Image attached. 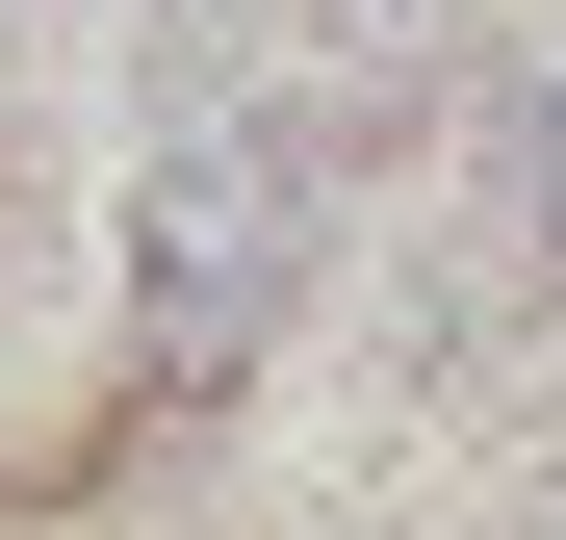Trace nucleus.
Instances as JSON below:
<instances>
[{
	"instance_id": "1",
	"label": "nucleus",
	"mask_w": 566,
	"mask_h": 540,
	"mask_svg": "<svg viewBox=\"0 0 566 540\" xmlns=\"http://www.w3.org/2000/svg\"><path fill=\"white\" fill-rule=\"evenodd\" d=\"M310 129L283 104H155V155H129V387L155 412H207V387H258V335L310 309Z\"/></svg>"
},
{
	"instance_id": "2",
	"label": "nucleus",
	"mask_w": 566,
	"mask_h": 540,
	"mask_svg": "<svg viewBox=\"0 0 566 540\" xmlns=\"http://www.w3.org/2000/svg\"><path fill=\"white\" fill-rule=\"evenodd\" d=\"M463 309L566 335V27H541V77H490V129H463Z\"/></svg>"
},
{
	"instance_id": "3",
	"label": "nucleus",
	"mask_w": 566,
	"mask_h": 540,
	"mask_svg": "<svg viewBox=\"0 0 566 540\" xmlns=\"http://www.w3.org/2000/svg\"><path fill=\"white\" fill-rule=\"evenodd\" d=\"M463 540H566V464H515V489H490V515H463Z\"/></svg>"
},
{
	"instance_id": "4",
	"label": "nucleus",
	"mask_w": 566,
	"mask_h": 540,
	"mask_svg": "<svg viewBox=\"0 0 566 540\" xmlns=\"http://www.w3.org/2000/svg\"><path fill=\"white\" fill-rule=\"evenodd\" d=\"M310 27H335V52H412V27H438V0H310Z\"/></svg>"
}]
</instances>
